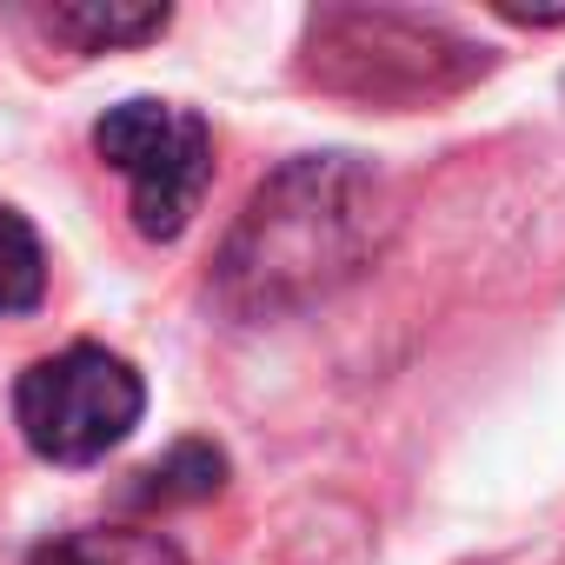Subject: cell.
Returning a JSON list of instances; mask_svg holds the SVG:
<instances>
[{"instance_id": "obj_1", "label": "cell", "mask_w": 565, "mask_h": 565, "mask_svg": "<svg viewBox=\"0 0 565 565\" xmlns=\"http://www.w3.org/2000/svg\"><path fill=\"white\" fill-rule=\"evenodd\" d=\"M393 233V186L353 153L273 167L213 253V307L233 320H287L373 266Z\"/></svg>"}, {"instance_id": "obj_2", "label": "cell", "mask_w": 565, "mask_h": 565, "mask_svg": "<svg viewBox=\"0 0 565 565\" xmlns=\"http://www.w3.org/2000/svg\"><path fill=\"white\" fill-rule=\"evenodd\" d=\"M300 74L360 107H433L466 94L472 81L492 74V47L466 41L439 14H406V8H320L307 14L300 41Z\"/></svg>"}, {"instance_id": "obj_3", "label": "cell", "mask_w": 565, "mask_h": 565, "mask_svg": "<svg viewBox=\"0 0 565 565\" xmlns=\"http://www.w3.org/2000/svg\"><path fill=\"white\" fill-rule=\"evenodd\" d=\"M140 413H147V380L94 340L61 347L14 380V426L47 466L107 459L140 426Z\"/></svg>"}, {"instance_id": "obj_4", "label": "cell", "mask_w": 565, "mask_h": 565, "mask_svg": "<svg viewBox=\"0 0 565 565\" xmlns=\"http://www.w3.org/2000/svg\"><path fill=\"white\" fill-rule=\"evenodd\" d=\"M94 153L134 193V233L173 246L213 186V127L173 100H120L94 120Z\"/></svg>"}, {"instance_id": "obj_5", "label": "cell", "mask_w": 565, "mask_h": 565, "mask_svg": "<svg viewBox=\"0 0 565 565\" xmlns=\"http://www.w3.org/2000/svg\"><path fill=\"white\" fill-rule=\"evenodd\" d=\"M41 28L67 41L74 54H114V47H147L173 28V8H127V0H74V8H47Z\"/></svg>"}, {"instance_id": "obj_6", "label": "cell", "mask_w": 565, "mask_h": 565, "mask_svg": "<svg viewBox=\"0 0 565 565\" xmlns=\"http://www.w3.org/2000/svg\"><path fill=\"white\" fill-rule=\"evenodd\" d=\"M213 492H226V452L213 439H180L167 459L140 466L120 486V505H200Z\"/></svg>"}, {"instance_id": "obj_7", "label": "cell", "mask_w": 565, "mask_h": 565, "mask_svg": "<svg viewBox=\"0 0 565 565\" xmlns=\"http://www.w3.org/2000/svg\"><path fill=\"white\" fill-rule=\"evenodd\" d=\"M34 565H186V552L147 525H81V532L47 539Z\"/></svg>"}, {"instance_id": "obj_8", "label": "cell", "mask_w": 565, "mask_h": 565, "mask_svg": "<svg viewBox=\"0 0 565 565\" xmlns=\"http://www.w3.org/2000/svg\"><path fill=\"white\" fill-rule=\"evenodd\" d=\"M47 300V246L28 213L0 206V320H21Z\"/></svg>"}]
</instances>
